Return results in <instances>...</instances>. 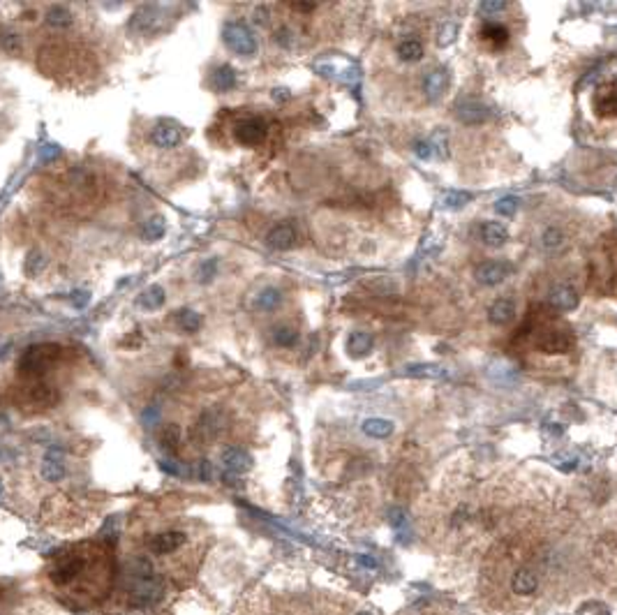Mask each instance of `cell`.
I'll return each instance as SVG.
<instances>
[{"label": "cell", "mask_w": 617, "mask_h": 615, "mask_svg": "<svg viewBox=\"0 0 617 615\" xmlns=\"http://www.w3.org/2000/svg\"><path fill=\"white\" fill-rule=\"evenodd\" d=\"M61 354H63V347L54 343L28 347L19 359V375L26 380H38L52 371V366L61 359Z\"/></svg>", "instance_id": "6da1fadb"}, {"label": "cell", "mask_w": 617, "mask_h": 615, "mask_svg": "<svg viewBox=\"0 0 617 615\" xmlns=\"http://www.w3.org/2000/svg\"><path fill=\"white\" fill-rule=\"evenodd\" d=\"M543 571L532 562H522L509 571V595L518 599H529L539 595Z\"/></svg>", "instance_id": "7a4b0ae2"}, {"label": "cell", "mask_w": 617, "mask_h": 615, "mask_svg": "<svg viewBox=\"0 0 617 615\" xmlns=\"http://www.w3.org/2000/svg\"><path fill=\"white\" fill-rule=\"evenodd\" d=\"M222 40L236 56H252L257 52L255 35L243 21H227L222 28Z\"/></svg>", "instance_id": "3957f363"}, {"label": "cell", "mask_w": 617, "mask_h": 615, "mask_svg": "<svg viewBox=\"0 0 617 615\" xmlns=\"http://www.w3.org/2000/svg\"><path fill=\"white\" fill-rule=\"evenodd\" d=\"M268 137V123L259 116H245L236 123L234 139L243 146H261Z\"/></svg>", "instance_id": "277c9868"}, {"label": "cell", "mask_w": 617, "mask_h": 615, "mask_svg": "<svg viewBox=\"0 0 617 615\" xmlns=\"http://www.w3.org/2000/svg\"><path fill=\"white\" fill-rule=\"evenodd\" d=\"M56 403H58V391L54 387L42 384V382L24 387L19 396V405L26 410H49L54 407Z\"/></svg>", "instance_id": "5b68a950"}, {"label": "cell", "mask_w": 617, "mask_h": 615, "mask_svg": "<svg viewBox=\"0 0 617 615\" xmlns=\"http://www.w3.org/2000/svg\"><path fill=\"white\" fill-rule=\"evenodd\" d=\"M183 141V130H180L173 120H157L153 130H150V143L155 148L169 150L176 148Z\"/></svg>", "instance_id": "8992f818"}, {"label": "cell", "mask_w": 617, "mask_h": 615, "mask_svg": "<svg viewBox=\"0 0 617 615\" xmlns=\"http://www.w3.org/2000/svg\"><path fill=\"white\" fill-rule=\"evenodd\" d=\"M159 19H162V12H159L157 5H141L139 10L132 14V19H130L127 31H132L136 35L155 33L159 28Z\"/></svg>", "instance_id": "52a82bcc"}, {"label": "cell", "mask_w": 617, "mask_h": 615, "mask_svg": "<svg viewBox=\"0 0 617 615\" xmlns=\"http://www.w3.org/2000/svg\"><path fill=\"white\" fill-rule=\"evenodd\" d=\"M511 273H513V266L509 262L490 259V262H483V264L476 266L474 278H476V282H481V285L492 287V285H499V282H504L506 278L511 276Z\"/></svg>", "instance_id": "ba28073f"}, {"label": "cell", "mask_w": 617, "mask_h": 615, "mask_svg": "<svg viewBox=\"0 0 617 615\" xmlns=\"http://www.w3.org/2000/svg\"><path fill=\"white\" fill-rule=\"evenodd\" d=\"M222 465L229 474H245L252 467V456L243 446H227L222 451Z\"/></svg>", "instance_id": "9c48e42d"}, {"label": "cell", "mask_w": 617, "mask_h": 615, "mask_svg": "<svg viewBox=\"0 0 617 615\" xmlns=\"http://www.w3.org/2000/svg\"><path fill=\"white\" fill-rule=\"evenodd\" d=\"M185 539H187V534L178 532V530L159 532L150 539L148 548H150V553H155V555H169V553H176L178 548L185 544Z\"/></svg>", "instance_id": "30bf717a"}, {"label": "cell", "mask_w": 617, "mask_h": 615, "mask_svg": "<svg viewBox=\"0 0 617 615\" xmlns=\"http://www.w3.org/2000/svg\"><path fill=\"white\" fill-rule=\"evenodd\" d=\"M296 238H299V234H296L294 224L280 222L266 234V243L271 245L273 250H289V248H294V245H296Z\"/></svg>", "instance_id": "8fae6325"}, {"label": "cell", "mask_w": 617, "mask_h": 615, "mask_svg": "<svg viewBox=\"0 0 617 615\" xmlns=\"http://www.w3.org/2000/svg\"><path fill=\"white\" fill-rule=\"evenodd\" d=\"M448 84H451V77H448L446 70L439 68V70L425 72V77H423V93H425V98L432 100V102H435V100H439L446 93Z\"/></svg>", "instance_id": "7c38bea8"}, {"label": "cell", "mask_w": 617, "mask_h": 615, "mask_svg": "<svg viewBox=\"0 0 617 615\" xmlns=\"http://www.w3.org/2000/svg\"><path fill=\"white\" fill-rule=\"evenodd\" d=\"M455 116H458V120L464 123V125H481V123H485V118H488V107L478 102V100H464V102L458 104V109H455Z\"/></svg>", "instance_id": "4fadbf2b"}, {"label": "cell", "mask_w": 617, "mask_h": 615, "mask_svg": "<svg viewBox=\"0 0 617 615\" xmlns=\"http://www.w3.org/2000/svg\"><path fill=\"white\" fill-rule=\"evenodd\" d=\"M548 303L555 310H562V313H566V310H573L578 306V292L571 285H555L548 292Z\"/></svg>", "instance_id": "5bb4252c"}, {"label": "cell", "mask_w": 617, "mask_h": 615, "mask_svg": "<svg viewBox=\"0 0 617 615\" xmlns=\"http://www.w3.org/2000/svg\"><path fill=\"white\" fill-rule=\"evenodd\" d=\"M478 236H481V241L485 245H490V248H502V245L509 241V231L499 222H483L481 229H478Z\"/></svg>", "instance_id": "9a60e30c"}, {"label": "cell", "mask_w": 617, "mask_h": 615, "mask_svg": "<svg viewBox=\"0 0 617 615\" xmlns=\"http://www.w3.org/2000/svg\"><path fill=\"white\" fill-rule=\"evenodd\" d=\"M42 476H45L47 481H61L65 476V462H63V453L56 451V449H52L45 460H42V467H40Z\"/></svg>", "instance_id": "2e32d148"}, {"label": "cell", "mask_w": 617, "mask_h": 615, "mask_svg": "<svg viewBox=\"0 0 617 615\" xmlns=\"http://www.w3.org/2000/svg\"><path fill=\"white\" fill-rule=\"evenodd\" d=\"M81 569H84L81 558H68V560L56 564V569L52 571V581L56 585H65V583H70L75 576H79V571H81Z\"/></svg>", "instance_id": "e0dca14e"}, {"label": "cell", "mask_w": 617, "mask_h": 615, "mask_svg": "<svg viewBox=\"0 0 617 615\" xmlns=\"http://www.w3.org/2000/svg\"><path fill=\"white\" fill-rule=\"evenodd\" d=\"M45 21L49 28H54V31H70L72 24H75V14H72L65 5H54V7H49Z\"/></svg>", "instance_id": "ac0fdd59"}, {"label": "cell", "mask_w": 617, "mask_h": 615, "mask_svg": "<svg viewBox=\"0 0 617 615\" xmlns=\"http://www.w3.org/2000/svg\"><path fill=\"white\" fill-rule=\"evenodd\" d=\"M539 347H541V352H566L571 347V338L562 334L560 329L546 331V334L539 338Z\"/></svg>", "instance_id": "d6986e66"}, {"label": "cell", "mask_w": 617, "mask_h": 615, "mask_svg": "<svg viewBox=\"0 0 617 615\" xmlns=\"http://www.w3.org/2000/svg\"><path fill=\"white\" fill-rule=\"evenodd\" d=\"M513 317H515V306H513V301H506V299L495 301L488 310V320L492 324H497V327H506Z\"/></svg>", "instance_id": "ffe728a7"}, {"label": "cell", "mask_w": 617, "mask_h": 615, "mask_svg": "<svg viewBox=\"0 0 617 615\" xmlns=\"http://www.w3.org/2000/svg\"><path fill=\"white\" fill-rule=\"evenodd\" d=\"M361 428L368 437H375V439H386L393 435V423H391L389 419H380V417L366 419Z\"/></svg>", "instance_id": "44dd1931"}, {"label": "cell", "mask_w": 617, "mask_h": 615, "mask_svg": "<svg viewBox=\"0 0 617 615\" xmlns=\"http://www.w3.org/2000/svg\"><path fill=\"white\" fill-rule=\"evenodd\" d=\"M373 345L375 340L370 334H366V331H354V334L347 338V352H350L352 357H366V354L373 352Z\"/></svg>", "instance_id": "7402d4cb"}, {"label": "cell", "mask_w": 617, "mask_h": 615, "mask_svg": "<svg viewBox=\"0 0 617 615\" xmlns=\"http://www.w3.org/2000/svg\"><path fill=\"white\" fill-rule=\"evenodd\" d=\"M597 111L599 116H615L617 114V86H604L597 95Z\"/></svg>", "instance_id": "603a6c76"}, {"label": "cell", "mask_w": 617, "mask_h": 615, "mask_svg": "<svg viewBox=\"0 0 617 615\" xmlns=\"http://www.w3.org/2000/svg\"><path fill=\"white\" fill-rule=\"evenodd\" d=\"M197 428L201 430V435L213 437L215 433L222 428V412H220V407H208V410H204V414H201Z\"/></svg>", "instance_id": "cb8c5ba5"}, {"label": "cell", "mask_w": 617, "mask_h": 615, "mask_svg": "<svg viewBox=\"0 0 617 615\" xmlns=\"http://www.w3.org/2000/svg\"><path fill=\"white\" fill-rule=\"evenodd\" d=\"M210 84H213L215 91H222V93L231 91L236 86V72H234V68H231V65H220V68H215Z\"/></svg>", "instance_id": "d4e9b609"}, {"label": "cell", "mask_w": 617, "mask_h": 615, "mask_svg": "<svg viewBox=\"0 0 617 615\" xmlns=\"http://www.w3.org/2000/svg\"><path fill=\"white\" fill-rule=\"evenodd\" d=\"M396 54L403 63H419L421 58H423V45H421L419 40L407 38V40H403L400 45H398Z\"/></svg>", "instance_id": "484cf974"}, {"label": "cell", "mask_w": 617, "mask_h": 615, "mask_svg": "<svg viewBox=\"0 0 617 615\" xmlns=\"http://www.w3.org/2000/svg\"><path fill=\"white\" fill-rule=\"evenodd\" d=\"M180 439H183V430H180V426L176 423H166L164 428L159 430V446H162L166 453L176 451Z\"/></svg>", "instance_id": "4316f807"}, {"label": "cell", "mask_w": 617, "mask_h": 615, "mask_svg": "<svg viewBox=\"0 0 617 615\" xmlns=\"http://www.w3.org/2000/svg\"><path fill=\"white\" fill-rule=\"evenodd\" d=\"M282 301V292L278 287H266L264 292H259L257 296V308L264 310V313H271V310H275L280 306Z\"/></svg>", "instance_id": "83f0119b"}, {"label": "cell", "mask_w": 617, "mask_h": 615, "mask_svg": "<svg viewBox=\"0 0 617 615\" xmlns=\"http://www.w3.org/2000/svg\"><path fill=\"white\" fill-rule=\"evenodd\" d=\"M176 322H178L180 329L187 331V334H194V331H199V327H201V317L190 308L176 310Z\"/></svg>", "instance_id": "f1b7e54d"}, {"label": "cell", "mask_w": 617, "mask_h": 615, "mask_svg": "<svg viewBox=\"0 0 617 615\" xmlns=\"http://www.w3.org/2000/svg\"><path fill=\"white\" fill-rule=\"evenodd\" d=\"M162 303H164V289L159 287V285L148 287L146 292H143V294L139 296V306H141V308L157 310V308H162Z\"/></svg>", "instance_id": "f546056e"}, {"label": "cell", "mask_w": 617, "mask_h": 615, "mask_svg": "<svg viewBox=\"0 0 617 615\" xmlns=\"http://www.w3.org/2000/svg\"><path fill=\"white\" fill-rule=\"evenodd\" d=\"M164 218L162 215H153V218H148L146 222H143V229H141V236L146 238V241H157V238L164 236Z\"/></svg>", "instance_id": "4dcf8cb0"}, {"label": "cell", "mask_w": 617, "mask_h": 615, "mask_svg": "<svg viewBox=\"0 0 617 615\" xmlns=\"http://www.w3.org/2000/svg\"><path fill=\"white\" fill-rule=\"evenodd\" d=\"M273 340H275V345H280V347H294L296 343H299V331L292 327H278L273 334Z\"/></svg>", "instance_id": "1f68e13d"}, {"label": "cell", "mask_w": 617, "mask_h": 615, "mask_svg": "<svg viewBox=\"0 0 617 615\" xmlns=\"http://www.w3.org/2000/svg\"><path fill=\"white\" fill-rule=\"evenodd\" d=\"M481 35L488 42H495V45H504L506 40H509V31H506L504 26H499V24H488V26H483V31H481Z\"/></svg>", "instance_id": "d6a6232c"}, {"label": "cell", "mask_w": 617, "mask_h": 615, "mask_svg": "<svg viewBox=\"0 0 617 615\" xmlns=\"http://www.w3.org/2000/svg\"><path fill=\"white\" fill-rule=\"evenodd\" d=\"M541 243H543V248H548V250H555V248H560V245L564 243V234H562V229H557V227H548V229L541 234Z\"/></svg>", "instance_id": "836d02e7"}, {"label": "cell", "mask_w": 617, "mask_h": 615, "mask_svg": "<svg viewBox=\"0 0 617 615\" xmlns=\"http://www.w3.org/2000/svg\"><path fill=\"white\" fill-rule=\"evenodd\" d=\"M430 148H432V153H437L439 157L448 155V132H446V130H437V132L432 134Z\"/></svg>", "instance_id": "e575fe53"}, {"label": "cell", "mask_w": 617, "mask_h": 615, "mask_svg": "<svg viewBox=\"0 0 617 615\" xmlns=\"http://www.w3.org/2000/svg\"><path fill=\"white\" fill-rule=\"evenodd\" d=\"M0 49H3V52H7V54H17L19 49H21V38H19V33H14V31L0 33Z\"/></svg>", "instance_id": "d590c367"}, {"label": "cell", "mask_w": 617, "mask_h": 615, "mask_svg": "<svg viewBox=\"0 0 617 615\" xmlns=\"http://www.w3.org/2000/svg\"><path fill=\"white\" fill-rule=\"evenodd\" d=\"M407 373L414 375V377H428V380L444 377V371H442L439 366H430V364H425V366H409Z\"/></svg>", "instance_id": "8d00e7d4"}, {"label": "cell", "mask_w": 617, "mask_h": 615, "mask_svg": "<svg viewBox=\"0 0 617 615\" xmlns=\"http://www.w3.org/2000/svg\"><path fill=\"white\" fill-rule=\"evenodd\" d=\"M518 197H502L495 204V211L499 213V215H504V218H513L515 215V211H518Z\"/></svg>", "instance_id": "74e56055"}, {"label": "cell", "mask_w": 617, "mask_h": 615, "mask_svg": "<svg viewBox=\"0 0 617 615\" xmlns=\"http://www.w3.org/2000/svg\"><path fill=\"white\" fill-rule=\"evenodd\" d=\"M469 201V194L467 192H448L444 197V206L446 208H462L464 204Z\"/></svg>", "instance_id": "f35d334b"}, {"label": "cell", "mask_w": 617, "mask_h": 615, "mask_svg": "<svg viewBox=\"0 0 617 615\" xmlns=\"http://www.w3.org/2000/svg\"><path fill=\"white\" fill-rule=\"evenodd\" d=\"M215 271H217V259H206V262L201 264V269H199V280L208 282L210 278L215 276Z\"/></svg>", "instance_id": "ab89813d"}, {"label": "cell", "mask_w": 617, "mask_h": 615, "mask_svg": "<svg viewBox=\"0 0 617 615\" xmlns=\"http://www.w3.org/2000/svg\"><path fill=\"white\" fill-rule=\"evenodd\" d=\"M506 7H509L506 3H481V5H478V12H481V14H488V17H490V14L504 12Z\"/></svg>", "instance_id": "60d3db41"}, {"label": "cell", "mask_w": 617, "mask_h": 615, "mask_svg": "<svg viewBox=\"0 0 617 615\" xmlns=\"http://www.w3.org/2000/svg\"><path fill=\"white\" fill-rule=\"evenodd\" d=\"M42 264H45V259H42L40 255H35V252H33V255H31V257H28V264H26V273H28V276H33V273H35V269H38V271L42 269Z\"/></svg>", "instance_id": "b9f144b4"}, {"label": "cell", "mask_w": 617, "mask_h": 615, "mask_svg": "<svg viewBox=\"0 0 617 615\" xmlns=\"http://www.w3.org/2000/svg\"><path fill=\"white\" fill-rule=\"evenodd\" d=\"M414 150H416V155H419V157H423V160H428V157L432 155L430 143H425V141H419L416 146H414Z\"/></svg>", "instance_id": "7bdbcfd3"}, {"label": "cell", "mask_w": 617, "mask_h": 615, "mask_svg": "<svg viewBox=\"0 0 617 615\" xmlns=\"http://www.w3.org/2000/svg\"><path fill=\"white\" fill-rule=\"evenodd\" d=\"M453 35H455V26H446V28H444V35H442V38H439V45H442V47L448 45V42L453 40Z\"/></svg>", "instance_id": "ee69618b"}, {"label": "cell", "mask_w": 617, "mask_h": 615, "mask_svg": "<svg viewBox=\"0 0 617 615\" xmlns=\"http://www.w3.org/2000/svg\"><path fill=\"white\" fill-rule=\"evenodd\" d=\"M159 465H162L164 472H169V474H176V476L180 474V469L176 467V462H171V460H162V462H159Z\"/></svg>", "instance_id": "f6af8a7d"}, {"label": "cell", "mask_w": 617, "mask_h": 615, "mask_svg": "<svg viewBox=\"0 0 617 615\" xmlns=\"http://www.w3.org/2000/svg\"><path fill=\"white\" fill-rule=\"evenodd\" d=\"M199 476H201V479H204V481L210 479V462H208V460H204V462H201V465H199Z\"/></svg>", "instance_id": "bcb514c9"}, {"label": "cell", "mask_w": 617, "mask_h": 615, "mask_svg": "<svg viewBox=\"0 0 617 615\" xmlns=\"http://www.w3.org/2000/svg\"><path fill=\"white\" fill-rule=\"evenodd\" d=\"M359 562L363 564V567H370V569H375V567H377V562H375V560H370L368 555H359Z\"/></svg>", "instance_id": "7dc6e473"}, {"label": "cell", "mask_w": 617, "mask_h": 615, "mask_svg": "<svg viewBox=\"0 0 617 615\" xmlns=\"http://www.w3.org/2000/svg\"><path fill=\"white\" fill-rule=\"evenodd\" d=\"M77 294H79V296H77V299H75V303H77V306H79V308H81V306H86V301H88V294H86V292H77Z\"/></svg>", "instance_id": "c3c4849f"}, {"label": "cell", "mask_w": 617, "mask_h": 615, "mask_svg": "<svg viewBox=\"0 0 617 615\" xmlns=\"http://www.w3.org/2000/svg\"><path fill=\"white\" fill-rule=\"evenodd\" d=\"M357 615H370V613H357Z\"/></svg>", "instance_id": "681fc988"}, {"label": "cell", "mask_w": 617, "mask_h": 615, "mask_svg": "<svg viewBox=\"0 0 617 615\" xmlns=\"http://www.w3.org/2000/svg\"><path fill=\"white\" fill-rule=\"evenodd\" d=\"M0 493H3V486H0Z\"/></svg>", "instance_id": "f907efd6"}]
</instances>
